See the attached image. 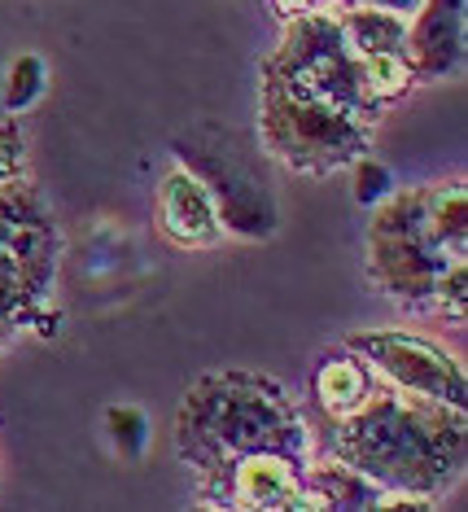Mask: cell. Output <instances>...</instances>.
Returning a JSON list of instances; mask_svg holds the SVG:
<instances>
[{
	"mask_svg": "<svg viewBox=\"0 0 468 512\" xmlns=\"http://www.w3.org/2000/svg\"><path fill=\"white\" fill-rule=\"evenodd\" d=\"M237 491L245 504H259V508H289L298 495L294 469L276 456H254L237 469Z\"/></svg>",
	"mask_w": 468,
	"mask_h": 512,
	"instance_id": "3957f363",
	"label": "cell"
},
{
	"mask_svg": "<svg viewBox=\"0 0 468 512\" xmlns=\"http://www.w3.org/2000/svg\"><path fill=\"white\" fill-rule=\"evenodd\" d=\"M364 372L355 364H329L320 372V399L333 407V412H350L359 399H364Z\"/></svg>",
	"mask_w": 468,
	"mask_h": 512,
	"instance_id": "277c9868",
	"label": "cell"
},
{
	"mask_svg": "<svg viewBox=\"0 0 468 512\" xmlns=\"http://www.w3.org/2000/svg\"><path fill=\"white\" fill-rule=\"evenodd\" d=\"M377 359H381V364H390V372H399L407 386L442 390L447 399H460L451 364H447V359H438L434 351H425V346H416V342H377Z\"/></svg>",
	"mask_w": 468,
	"mask_h": 512,
	"instance_id": "7a4b0ae2",
	"label": "cell"
},
{
	"mask_svg": "<svg viewBox=\"0 0 468 512\" xmlns=\"http://www.w3.org/2000/svg\"><path fill=\"white\" fill-rule=\"evenodd\" d=\"M364 79L372 84V92L390 97V92H399L407 84V66H403V57L394 53V49H381V53H368L364 57Z\"/></svg>",
	"mask_w": 468,
	"mask_h": 512,
	"instance_id": "5b68a950",
	"label": "cell"
},
{
	"mask_svg": "<svg viewBox=\"0 0 468 512\" xmlns=\"http://www.w3.org/2000/svg\"><path fill=\"white\" fill-rule=\"evenodd\" d=\"M162 228H167L175 241H184V246H206V241L219 237L215 202H210V193L193 176H184V171H175V176H167V184H162Z\"/></svg>",
	"mask_w": 468,
	"mask_h": 512,
	"instance_id": "6da1fadb",
	"label": "cell"
},
{
	"mask_svg": "<svg viewBox=\"0 0 468 512\" xmlns=\"http://www.w3.org/2000/svg\"><path fill=\"white\" fill-rule=\"evenodd\" d=\"M285 9H307V5H315V0H280Z\"/></svg>",
	"mask_w": 468,
	"mask_h": 512,
	"instance_id": "8992f818",
	"label": "cell"
}]
</instances>
